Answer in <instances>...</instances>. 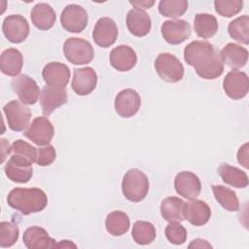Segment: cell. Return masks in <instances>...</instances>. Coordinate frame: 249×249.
I'll list each match as a JSON object with an SVG mask.
<instances>
[{
    "mask_svg": "<svg viewBox=\"0 0 249 249\" xmlns=\"http://www.w3.org/2000/svg\"><path fill=\"white\" fill-rule=\"evenodd\" d=\"M88 20L89 18L87 11L77 4H70L66 6L60 16L61 26L71 33L82 32L86 28Z\"/></svg>",
    "mask_w": 249,
    "mask_h": 249,
    "instance_id": "52a82bcc",
    "label": "cell"
},
{
    "mask_svg": "<svg viewBox=\"0 0 249 249\" xmlns=\"http://www.w3.org/2000/svg\"><path fill=\"white\" fill-rule=\"evenodd\" d=\"M126 26L132 35L136 37L146 36L151 30V18L143 10L131 9L126 15Z\"/></svg>",
    "mask_w": 249,
    "mask_h": 249,
    "instance_id": "44dd1931",
    "label": "cell"
},
{
    "mask_svg": "<svg viewBox=\"0 0 249 249\" xmlns=\"http://www.w3.org/2000/svg\"><path fill=\"white\" fill-rule=\"evenodd\" d=\"M53 125L45 117L35 118L28 128L24 131V136L38 146L49 145L53 137Z\"/></svg>",
    "mask_w": 249,
    "mask_h": 249,
    "instance_id": "30bf717a",
    "label": "cell"
},
{
    "mask_svg": "<svg viewBox=\"0 0 249 249\" xmlns=\"http://www.w3.org/2000/svg\"><path fill=\"white\" fill-rule=\"evenodd\" d=\"M185 201L177 196H168L160 203V214L168 222H182L185 220Z\"/></svg>",
    "mask_w": 249,
    "mask_h": 249,
    "instance_id": "484cf974",
    "label": "cell"
},
{
    "mask_svg": "<svg viewBox=\"0 0 249 249\" xmlns=\"http://www.w3.org/2000/svg\"><path fill=\"white\" fill-rule=\"evenodd\" d=\"M124 196L131 202L143 200L149 191V180L144 172L137 168L126 171L122 181Z\"/></svg>",
    "mask_w": 249,
    "mask_h": 249,
    "instance_id": "7a4b0ae2",
    "label": "cell"
},
{
    "mask_svg": "<svg viewBox=\"0 0 249 249\" xmlns=\"http://www.w3.org/2000/svg\"><path fill=\"white\" fill-rule=\"evenodd\" d=\"M167 240L174 245H181L187 239V231L179 222H169L164 230Z\"/></svg>",
    "mask_w": 249,
    "mask_h": 249,
    "instance_id": "f35d334b",
    "label": "cell"
},
{
    "mask_svg": "<svg viewBox=\"0 0 249 249\" xmlns=\"http://www.w3.org/2000/svg\"><path fill=\"white\" fill-rule=\"evenodd\" d=\"M223 89L231 99L238 100L245 97L249 89V80L245 72L232 70L229 72L223 81Z\"/></svg>",
    "mask_w": 249,
    "mask_h": 249,
    "instance_id": "9c48e42d",
    "label": "cell"
},
{
    "mask_svg": "<svg viewBox=\"0 0 249 249\" xmlns=\"http://www.w3.org/2000/svg\"><path fill=\"white\" fill-rule=\"evenodd\" d=\"M2 31L6 39L14 44L23 42L29 35V24L26 18L20 15H11L5 18Z\"/></svg>",
    "mask_w": 249,
    "mask_h": 249,
    "instance_id": "ba28073f",
    "label": "cell"
},
{
    "mask_svg": "<svg viewBox=\"0 0 249 249\" xmlns=\"http://www.w3.org/2000/svg\"><path fill=\"white\" fill-rule=\"evenodd\" d=\"M130 226V221L126 213L123 211H113L109 213L105 219V227L107 231L114 236L124 234Z\"/></svg>",
    "mask_w": 249,
    "mask_h": 249,
    "instance_id": "f1b7e54d",
    "label": "cell"
},
{
    "mask_svg": "<svg viewBox=\"0 0 249 249\" xmlns=\"http://www.w3.org/2000/svg\"><path fill=\"white\" fill-rule=\"evenodd\" d=\"M42 76L47 85L65 88L70 80V70L64 63L50 62L43 68Z\"/></svg>",
    "mask_w": 249,
    "mask_h": 249,
    "instance_id": "ac0fdd59",
    "label": "cell"
},
{
    "mask_svg": "<svg viewBox=\"0 0 249 249\" xmlns=\"http://www.w3.org/2000/svg\"><path fill=\"white\" fill-rule=\"evenodd\" d=\"M22 240L28 249L54 248L56 246L55 240L49 235L48 231L37 226L27 228L23 233Z\"/></svg>",
    "mask_w": 249,
    "mask_h": 249,
    "instance_id": "ffe728a7",
    "label": "cell"
},
{
    "mask_svg": "<svg viewBox=\"0 0 249 249\" xmlns=\"http://www.w3.org/2000/svg\"><path fill=\"white\" fill-rule=\"evenodd\" d=\"M4 170L8 179L16 183H27L33 175L32 166L20 165L10 160H8Z\"/></svg>",
    "mask_w": 249,
    "mask_h": 249,
    "instance_id": "e575fe53",
    "label": "cell"
},
{
    "mask_svg": "<svg viewBox=\"0 0 249 249\" xmlns=\"http://www.w3.org/2000/svg\"><path fill=\"white\" fill-rule=\"evenodd\" d=\"M56 158V152L52 145H46L42 148H37L35 162L41 166L52 164Z\"/></svg>",
    "mask_w": 249,
    "mask_h": 249,
    "instance_id": "ab89813d",
    "label": "cell"
},
{
    "mask_svg": "<svg viewBox=\"0 0 249 249\" xmlns=\"http://www.w3.org/2000/svg\"><path fill=\"white\" fill-rule=\"evenodd\" d=\"M212 191L216 200L228 211H238L239 201L236 194L230 188L222 185H213Z\"/></svg>",
    "mask_w": 249,
    "mask_h": 249,
    "instance_id": "1f68e13d",
    "label": "cell"
},
{
    "mask_svg": "<svg viewBox=\"0 0 249 249\" xmlns=\"http://www.w3.org/2000/svg\"><path fill=\"white\" fill-rule=\"evenodd\" d=\"M184 217L190 224L200 227L205 225L211 217V209L206 202L200 199H190L185 203Z\"/></svg>",
    "mask_w": 249,
    "mask_h": 249,
    "instance_id": "e0dca14e",
    "label": "cell"
},
{
    "mask_svg": "<svg viewBox=\"0 0 249 249\" xmlns=\"http://www.w3.org/2000/svg\"><path fill=\"white\" fill-rule=\"evenodd\" d=\"M136 62V53L126 45L117 46L110 53V64L118 71H128L135 66Z\"/></svg>",
    "mask_w": 249,
    "mask_h": 249,
    "instance_id": "d6986e66",
    "label": "cell"
},
{
    "mask_svg": "<svg viewBox=\"0 0 249 249\" xmlns=\"http://www.w3.org/2000/svg\"><path fill=\"white\" fill-rule=\"evenodd\" d=\"M160 31L168 44L178 45L190 37L192 28L190 23L184 19H170L162 23Z\"/></svg>",
    "mask_w": 249,
    "mask_h": 249,
    "instance_id": "7c38bea8",
    "label": "cell"
},
{
    "mask_svg": "<svg viewBox=\"0 0 249 249\" xmlns=\"http://www.w3.org/2000/svg\"><path fill=\"white\" fill-rule=\"evenodd\" d=\"M155 69L160 79L167 83H177L184 76V66L181 61L169 53H162L155 60Z\"/></svg>",
    "mask_w": 249,
    "mask_h": 249,
    "instance_id": "277c9868",
    "label": "cell"
},
{
    "mask_svg": "<svg viewBox=\"0 0 249 249\" xmlns=\"http://www.w3.org/2000/svg\"><path fill=\"white\" fill-rule=\"evenodd\" d=\"M11 86L19 100L27 105L35 104L41 95L39 86L35 80L26 74H20L15 77L12 80Z\"/></svg>",
    "mask_w": 249,
    "mask_h": 249,
    "instance_id": "8992f818",
    "label": "cell"
},
{
    "mask_svg": "<svg viewBox=\"0 0 249 249\" xmlns=\"http://www.w3.org/2000/svg\"><path fill=\"white\" fill-rule=\"evenodd\" d=\"M218 174L221 176L224 183L231 187L246 188L248 186L247 174L241 169L228 163H222L218 167Z\"/></svg>",
    "mask_w": 249,
    "mask_h": 249,
    "instance_id": "4316f807",
    "label": "cell"
},
{
    "mask_svg": "<svg viewBox=\"0 0 249 249\" xmlns=\"http://www.w3.org/2000/svg\"><path fill=\"white\" fill-rule=\"evenodd\" d=\"M220 53L224 63L231 69L242 68L248 61V51L234 43L227 44Z\"/></svg>",
    "mask_w": 249,
    "mask_h": 249,
    "instance_id": "603a6c76",
    "label": "cell"
},
{
    "mask_svg": "<svg viewBox=\"0 0 249 249\" xmlns=\"http://www.w3.org/2000/svg\"><path fill=\"white\" fill-rule=\"evenodd\" d=\"M67 102L65 88H58L46 85L40 95V104L44 115H51L55 109Z\"/></svg>",
    "mask_w": 249,
    "mask_h": 249,
    "instance_id": "9a60e30c",
    "label": "cell"
},
{
    "mask_svg": "<svg viewBox=\"0 0 249 249\" xmlns=\"http://www.w3.org/2000/svg\"><path fill=\"white\" fill-rule=\"evenodd\" d=\"M188 10L186 0H161L159 3V12L163 17L178 18L183 16Z\"/></svg>",
    "mask_w": 249,
    "mask_h": 249,
    "instance_id": "d590c367",
    "label": "cell"
},
{
    "mask_svg": "<svg viewBox=\"0 0 249 249\" xmlns=\"http://www.w3.org/2000/svg\"><path fill=\"white\" fill-rule=\"evenodd\" d=\"M63 53L66 59L76 65L89 63L94 57L91 44L82 38H68L63 45Z\"/></svg>",
    "mask_w": 249,
    "mask_h": 249,
    "instance_id": "3957f363",
    "label": "cell"
},
{
    "mask_svg": "<svg viewBox=\"0 0 249 249\" xmlns=\"http://www.w3.org/2000/svg\"><path fill=\"white\" fill-rule=\"evenodd\" d=\"M215 48L206 41H193L184 49V59L187 64L195 66L205 54L211 53Z\"/></svg>",
    "mask_w": 249,
    "mask_h": 249,
    "instance_id": "f546056e",
    "label": "cell"
},
{
    "mask_svg": "<svg viewBox=\"0 0 249 249\" xmlns=\"http://www.w3.org/2000/svg\"><path fill=\"white\" fill-rule=\"evenodd\" d=\"M194 28L198 37L211 38L218 31L217 18L210 14H196L194 19Z\"/></svg>",
    "mask_w": 249,
    "mask_h": 249,
    "instance_id": "83f0119b",
    "label": "cell"
},
{
    "mask_svg": "<svg viewBox=\"0 0 249 249\" xmlns=\"http://www.w3.org/2000/svg\"><path fill=\"white\" fill-rule=\"evenodd\" d=\"M140 95L132 89H124L116 95L114 102L115 111L123 118H130L134 116L140 109Z\"/></svg>",
    "mask_w": 249,
    "mask_h": 249,
    "instance_id": "8fae6325",
    "label": "cell"
},
{
    "mask_svg": "<svg viewBox=\"0 0 249 249\" xmlns=\"http://www.w3.org/2000/svg\"><path fill=\"white\" fill-rule=\"evenodd\" d=\"M215 11L222 17L231 18L238 14L243 7L242 0H216L214 1Z\"/></svg>",
    "mask_w": 249,
    "mask_h": 249,
    "instance_id": "74e56055",
    "label": "cell"
},
{
    "mask_svg": "<svg viewBox=\"0 0 249 249\" xmlns=\"http://www.w3.org/2000/svg\"><path fill=\"white\" fill-rule=\"evenodd\" d=\"M22 65L23 57L18 50L10 48L2 52L0 57V69L3 74L10 77H17L21 71Z\"/></svg>",
    "mask_w": 249,
    "mask_h": 249,
    "instance_id": "cb8c5ba5",
    "label": "cell"
},
{
    "mask_svg": "<svg viewBox=\"0 0 249 249\" xmlns=\"http://www.w3.org/2000/svg\"><path fill=\"white\" fill-rule=\"evenodd\" d=\"M70 248V247H73V248H76V244H74L73 242H71L70 240H61L59 243H56V246L55 248Z\"/></svg>",
    "mask_w": 249,
    "mask_h": 249,
    "instance_id": "ee69618b",
    "label": "cell"
},
{
    "mask_svg": "<svg viewBox=\"0 0 249 249\" xmlns=\"http://www.w3.org/2000/svg\"><path fill=\"white\" fill-rule=\"evenodd\" d=\"M32 23L40 30L51 29L56 19L55 12L47 3L36 4L30 13Z\"/></svg>",
    "mask_w": 249,
    "mask_h": 249,
    "instance_id": "7402d4cb",
    "label": "cell"
},
{
    "mask_svg": "<svg viewBox=\"0 0 249 249\" xmlns=\"http://www.w3.org/2000/svg\"><path fill=\"white\" fill-rule=\"evenodd\" d=\"M155 226L147 221H136L133 224L131 235L133 240L139 245H148L156 238Z\"/></svg>",
    "mask_w": 249,
    "mask_h": 249,
    "instance_id": "d6a6232c",
    "label": "cell"
},
{
    "mask_svg": "<svg viewBox=\"0 0 249 249\" xmlns=\"http://www.w3.org/2000/svg\"><path fill=\"white\" fill-rule=\"evenodd\" d=\"M174 188L178 195L187 199L196 198L201 191L199 178L193 172H179L174 179Z\"/></svg>",
    "mask_w": 249,
    "mask_h": 249,
    "instance_id": "5bb4252c",
    "label": "cell"
},
{
    "mask_svg": "<svg viewBox=\"0 0 249 249\" xmlns=\"http://www.w3.org/2000/svg\"><path fill=\"white\" fill-rule=\"evenodd\" d=\"M230 36L244 45L249 44V17L247 15L238 17L228 25Z\"/></svg>",
    "mask_w": 249,
    "mask_h": 249,
    "instance_id": "836d02e7",
    "label": "cell"
},
{
    "mask_svg": "<svg viewBox=\"0 0 249 249\" xmlns=\"http://www.w3.org/2000/svg\"><path fill=\"white\" fill-rule=\"evenodd\" d=\"M8 204L23 215L41 212L48 204V197L39 188H15L7 197Z\"/></svg>",
    "mask_w": 249,
    "mask_h": 249,
    "instance_id": "6da1fadb",
    "label": "cell"
},
{
    "mask_svg": "<svg viewBox=\"0 0 249 249\" xmlns=\"http://www.w3.org/2000/svg\"><path fill=\"white\" fill-rule=\"evenodd\" d=\"M18 228L17 225L3 221L0 223V246L2 248L13 246L18 238Z\"/></svg>",
    "mask_w": 249,
    "mask_h": 249,
    "instance_id": "8d00e7d4",
    "label": "cell"
},
{
    "mask_svg": "<svg viewBox=\"0 0 249 249\" xmlns=\"http://www.w3.org/2000/svg\"><path fill=\"white\" fill-rule=\"evenodd\" d=\"M248 147H249L248 143H245V144H243V145L239 148V150H238V152H237V160H238L239 164H241V165L244 166L245 168H248V166H249V165H248V163H249Z\"/></svg>",
    "mask_w": 249,
    "mask_h": 249,
    "instance_id": "60d3db41",
    "label": "cell"
},
{
    "mask_svg": "<svg viewBox=\"0 0 249 249\" xmlns=\"http://www.w3.org/2000/svg\"><path fill=\"white\" fill-rule=\"evenodd\" d=\"M129 3L134 7V9L144 11L145 9L151 8L155 4V1L154 0H140V1H129Z\"/></svg>",
    "mask_w": 249,
    "mask_h": 249,
    "instance_id": "b9f144b4",
    "label": "cell"
},
{
    "mask_svg": "<svg viewBox=\"0 0 249 249\" xmlns=\"http://www.w3.org/2000/svg\"><path fill=\"white\" fill-rule=\"evenodd\" d=\"M224 64L221 53L216 50L212 57L205 64L195 70L200 78L204 80H214L222 75L224 71Z\"/></svg>",
    "mask_w": 249,
    "mask_h": 249,
    "instance_id": "4dcf8cb0",
    "label": "cell"
},
{
    "mask_svg": "<svg viewBox=\"0 0 249 249\" xmlns=\"http://www.w3.org/2000/svg\"><path fill=\"white\" fill-rule=\"evenodd\" d=\"M117 37L118 27L112 18L104 17L96 21L92 31V38L97 46L108 48L116 42Z\"/></svg>",
    "mask_w": 249,
    "mask_h": 249,
    "instance_id": "4fadbf2b",
    "label": "cell"
},
{
    "mask_svg": "<svg viewBox=\"0 0 249 249\" xmlns=\"http://www.w3.org/2000/svg\"><path fill=\"white\" fill-rule=\"evenodd\" d=\"M37 148L23 140H16L12 145L10 160L24 166H32L36 159Z\"/></svg>",
    "mask_w": 249,
    "mask_h": 249,
    "instance_id": "d4e9b609",
    "label": "cell"
},
{
    "mask_svg": "<svg viewBox=\"0 0 249 249\" xmlns=\"http://www.w3.org/2000/svg\"><path fill=\"white\" fill-rule=\"evenodd\" d=\"M189 248H212V246L206 240L196 238L191 242V244L189 245Z\"/></svg>",
    "mask_w": 249,
    "mask_h": 249,
    "instance_id": "7bdbcfd3",
    "label": "cell"
},
{
    "mask_svg": "<svg viewBox=\"0 0 249 249\" xmlns=\"http://www.w3.org/2000/svg\"><path fill=\"white\" fill-rule=\"evenodd\" d=\"M97 75L91 67L75 68L72 79V89L78 95H88L96 88Z\"/></svg>",
    "mask_w": 249,
    "mask_h": 249,
    "instance_id": "2e32d148",
    "label": "cell"
},
{
    "mask_svg": "<svg viewBox=\"0 0 249 249\" xmlns=\"http://www.w3.org/2000/svg\"><path fill=\"white\" fill-rule=\"evenodd\" d=\"M9 127L14 131H22L29 124L30 109L18 100H11L3 107Z\"/></svg>",
    "mask_w": 249,
    "mask_h": 249,
    "instance_id": "5b68a950",
    "label": "cell"
}]
</instances>
